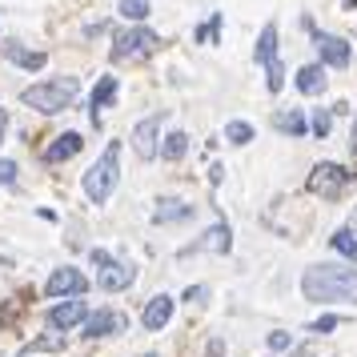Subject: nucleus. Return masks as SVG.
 <instances>
[{
    "label": "nucleus",
    "instance_id": "obj_8",
    "mask_svg": "<svg viewBox=\"0 0 357 357\" xmlns=\"http://www.w3.org/2000/svg\"><path fill=\"white\" fill-rule=\"evenodd\" d=\"M129 329V317L116 313V309H100L93 317H84V333L89 337H109V333H125Z\"/></svg>",
    "mask_w": 357,
    "mask_h": 357
},
{
    "label": "nucleus",
    "instance_id": "obj_26",
    "mask_svg": "<svg viewBox=\"0 0 357 357\" xmlns=\"http://www.w3.org/2000/svg\"><path fill=\"white\" fill-rule=\"evenodd\" d=\"M265 84H269V93H281V84H285V68H281V61H273V65H265Z\"/></svg>",
    "mask_w": 357,
    "mask_h": 357
},
{
    "label": "nucleus",
    "instance_id": "obj_25",
    "mask_svg": "<svg viewBox=\"0 0 357 357\" xmlns=\"http://www.w3.org/2000/svg\"><path fill=\"white\" fill-rule=\"evenodd\" d=\"M121 17L125 20H145L149 17V0H121Z\"/></svg>",
    "mask_w": 357,
    "mask_h": 357
},
{
    "label": "nucleus",
    "instance_id": "obj_9",
    "mask_svg": "<svg viewBox=\"0 0 357 357\" xmlns=\"http://www.w3.org/2000/svg\"><path fill=\"white\" fill-rule=\"evenodd\" d=\"M157 132H161V116H145L137 129H132V149L141 161H153L157 157Z\"/></svg>",
    "mask_w": 357,
    "mask_h": 357
},
{
    "label": "nucleus",
    "instance_id": "obj_20",
    "mask_svg": "<svg viewBox=\"0 0 357 357\" xmlns=\"http://www.w3.org/2000/svg\"><path fill=\"white\" fill-rule=\"evenodd\" d=\"M61 349H65V333H56V329H52V333H45V337H36L33 345L24 349V357H33V354H61Z\"/></svg>",
    "mask_w": 357,
    "mask_h": 357
},
{
    "label": "nucleus",
    "instance_id": "obj_17",
    "mask_svg": "<svg viewBox=\"0 0 357 357\" xmlns=\"http://www.w3.org/2000/svg\"><path fill=\"white\" fill-rule=\"evenodd\" d=\"M253 56H257L261 65H273L277 61V24H265L261 29V40H257V52Z\"/></svg>",
    "mask_w": 357,
    "mask_h": 357
},
{
    "label": "nucleus",
    "instance_id": "obj_11",
    "mask_svg": "<svg viewBox=\"0 0 357 357\" xmlns=\"http://www.w3.org/2000/svg\"><path fill=\"white\" fill-rule=\"evenodd\" d=\"M77 321H84V301H65V305L49 309V329H56V333H68Z\"/></svg>",
    "mask_w": 357,
    "mask_h": 357
},
{
    "label": "nucleus",
    "instance_id": "obj_16",
    "mask_svg": "<svg viewBox=\"0 0 357 357\" xmlns=\"http://www.w3.org/2000/svg\"><path fill=\"white\" fill-rule=\"evenodd\" d=\"M185 217H193V205H185V201H161V209L153 213V221L157 225H169V221H185Z\"/></svg>",
    "mask_w": 357,
    "mask_h": 357
},
{
    "label": "nucleus",
    "instance_id": "obj_18",
    "mask_svg": "<svg viewBox=\"0 0 357 357\" xmlns=\"http://www.w3.org/2000/svg\"><path fill=\"white\" fill-rule=\"evenodd\" d=\"M229 245H233V241H229V225H213L209 233H205V241H197L193 249H197V253H201V249H213V253H229Z\"/></svg>",
    "mask_w": 357,
    "mask_h": 357
},
{
    "label": "nucleus",
    "instance_id": "obj_32",
    "mask_svg": "<svg viewBox=\"0 0 357 357\" xmlns=\"http://www.w3.org/2000/svg\"><path fill=\"white\" fill-rule=\"evenodd\" d=\"M205 354H209V357H221V354H225V345H221V341H209V349H205Z\"/></svg>",
    "mask_w": 357,
    "mask_h": 357
},
{
    "label": "nucleus",
    "instance_id": "obj_2",
    "mask_svg": "<svg viewBox=\"0 0 357 357\" xmlns=\"http://www.w3.org/2000/svg\"><path fill=\"white\" fill-rule=\"evenodd\" d=\"M77 93H81L77 77H56V81L29 84V89L20 93V100H24L29 109H36V113H61V109H68V105L77 100Z\"/></svg>",
    "mask_w": 357,
    "mask_h": 357
},
{
    "label": "nucleus",
    "instance_id": "obj_12",
    "mask_svg": "<svg viewBox=\"0 0 357 357\" xmlns=\"http://www.w3.org/2000/svg\"><path fill=\"white\" fill-rule=\"evenodd\" d=\"M169 317H173V297L157 293V297L145 305V317H141V321H145V329H153V333H157V329H165V325H169Z\"/></svg>",
    "mask_w": 357,
    "mask_h": 357
},
{
    "label": "nucleus",
    "instance_id": "obj_33",
    "mask_svg": "<svg viewBox=\"0 0 357 357\" xmlns=\"http://www.w3.org/2000/svg\"><path fill=\"white\" fill-rule=\"evenodd\" d=\"M4 132H8V113L0 109V141H4Z\"/></svg>",
    "mask_w": 357,
    "mask_h": 357
},
{
    "label": "nucleus",
    "instance_id": "obj_1",
    "mask_svg": "<svg viewBox=\"0 0 357 357\" xmlns=\"http://www.w3.org/2000/svg\"><path fill=\"white\" fill-rule=\"evenodd\" d=\"M301 293H305L309 301H354L357 305V269L313 265L301 277Z\"/></svg>",
    "mask_w": 357,
    "mask_h": 357
},
{
    "label": "nucleus",
    "instance_id": "obj_31",
    "mask_svg": "<svg viewBox=\"0 0 357 357\" xmlns=\"http://www.w3.org/2000/svg\"><path fill=\"white\" fill-rule=\"evenodd\" d=\"M205 285H189V289H185V301H189V305H197V301H205Z\"/></svg>",
    "mask_w": 357,
    "mask_h": 357
},
{
    "label": "nucleus",
    "instance_id": "obj_35",
    "mask_svg": "<svg viewBox=\"0 0 357 357\" xmlns=\"http://www.w3.org/2000/svg\"><path fill=\"white\" fill-rule=\"evenodd\" d=\"M149 357H157V354H149Z\"/></svg>",
    "mask_w": 357,
    "mask_h": 357
},
{
    "label": "nucleus",
    "instance_id": "obj_28",
    "mask_svg": "<svg viewBox=\"0 0 357 357\" xmlns=\"http://www.w3.org/2000/svg\"><path fill=\"white\" fill-rule=\"evenodd\" d=\"M289 345H293V333H281V329H277V333H269V349H273V354L289 349Z\"/></svg>",
    "mask_w": 357,
    "mask_h": 357
},
{
    "label": "nucleus",
    "instance_id": "obj_19",
    "mask_svg": "<svg viewBox=\"0 0 357 357\" xmlns=\"http://www.w3.org/2000/svg\"><path fill=\"white\" fill-rule=\"evenodd\" d=\"M116 100V77H100L97 89H93V116H97V109H109Z\"/></svg>",
    "mask_w": 357,
    "mask_h": 357
},
{
    "label": "nucleus",
    "instance_id": "obj_23",
    "mask_svg": "<svg viewBox=\"0 0 357 357\" xmlns=\"http://www.w3.org/2000/svg\"><path fill=\"white\" fill-rule=\"evenodd\" d=\"M329 245H333L337 253H345V257H354V261H357V237L349 233V229H337V233L329 237Z\"/></svg>",
    "mask_w": 357,
    "mask_h": 357
},
{
    "label": "nucleus",
    "instance_id": "obj_22",
    "mask_svg": "<svg viewBox=\"0 0 357 357\" xmlns=\"http://www.w3.org/2000/svg\"><path fill=\"white\" fill-rule=\"evenodd\" d=\"M185 153H189V137H185V132H169L165 145H161V157L165 161H181Z\"/></svg>",
    "mask_w": 357,
    "mask_h": 357
},
{
    "label": "nucleus",
    "instance_id": "obj_30",
    "mask_svg": "<svg viewBox=\"0 0 357 357\" xmlns=\"http://www.w3.org/2000/svg\"><path fill=\"white\" fill-rule=\"evenodd\" d=\"M17 181V165L13 161H0V185H13Z\"/></svg>",
    "mask_w": 357,
    "mask_h": 357
},
{
    "label": "nucleus",
    "instance_id": "obj_6",
    "mask_svg": "<svg viewBox=\"0 0 357 357\" xmlns=\"http://www.w3.org/2000/svg\"><path fill=\"white\" fill-rule=\"evenodd\" d=\"M45 293H49V297H81V293H89V277L65 265V269H56V273L49 277Z\"/></svg>",
    "mask_w": 357,
    "mask_h": 357
},
{
    "label": "nucleus",
    "instance_id": "obj_7",
    "mask_svg": "<svg viewBox=\"0 0 357 357\" xmlns=\"http://www.w3.org/2000/svg\"><path fill=\"white\" fill-rule=\"evenodd\" d=\"M132 281H137V269H132V265H125V261H109V265H100V269H97V285L105 293L129 289Z\"/></svg>",
    "mask_w": 357,
    "mask_h": 357
},
{
    "label": "nucleus",
    "instance_id": "obj_15",
    "mask_svg": "<svg viewBox=\"0 0 357 357\" xmlns=\"http://www.w3.org/2000/svg\"><path fill=\"white\" fill-rule=\"evenodd\" d=\"M325 68L321 65H305L301 73H297V89L305 93V97H317V93H325Z\"/></svg>",
    "mask_w": 357,
    "mask_h": 357
},
{
    "label": "nucleus",
    "instance_id": "obj_10",
    "mask_svg": "<svg viewBox=\"0 0 357 357\" xmlns=\"http://www.w3.org/2000/svg\"><path fill=\"white\" fill-rule=\"evenodd\" d=\"M313 40H317V52H321V61L325 65H333V68H345L349 65V45L341 40V36H329V33H313Z\"/></svg>",
    "mask_w": 357,
    "mask_h": 357
},
{
    "label": "nucleus",
    "instance_id": "obj_21",
    "mask_svg": "<svg viewBox=\"0 0 357 357\" xmlns=\"http://www.w3.org/2000/svg\"><path fill=\"white\" fill-rule=\"evenodd\" d=\"M273 125L281 132H293V137H305V113H297V109H289V113H277Z\"/></svg>",
    "mask_w": 357,
    "mask_h": 357
},
{
    "label": "nucleus",
    "instance_id": "obj_34",
    "mask_svg": "<svg viewBox=\"0 0 357 357\" xmlns=\"http://www.w3.org/2000/svg\"><path fill=\"white\" fill-rule=\"evenodd\" d=\"M349 149L357 153V121H354V137H349Z\"/></svg>",
    "mask_w": 357,
    "mask_h": 357
},
{
    "label": "nucleus",
    "instance_id": "obj_14",
    "mask_svg": "<svg viewBox=\"0 0 357 357\" xmlns=\"http://www.w3.org/2000/svg\"><path fill=\"white\" fill-rule=\"evenodd\" d=\"M0 52H4V56H8V61H17L20 68H29V73H33V68H45V61H49V56H45V52L20 49L17 40H4V45H0Z\"/></svg>",
    "mask_w": 357,
    "mask_h": 357
},
{
    "label": "nucleus",
    "instance_id": "obj_24",
    "mask_svg": "<svg viewBox=\"0 0 357 357\" xmlns=\"http://www.w3.org/2000/svg\"><path fill=\"white\" fill-rule=\"evenodd\" d=\"M225 137L233 141V145H249V141H253V125H245V121H229Z\"/></svg>",
    "mask_w": 357,
    "mask_h": 357
},
{
    "label": "nucleus",
    "instance_id": "obj_27",
    "mask_svg": "<svg viewBox=\"0 0 357 357\" xmlns=\"http://www.w3.org/2000/svg\"><path fill=\"white\" fill-rule=\"evenodd\" d=\"M329 125H333L329 109H317V113H313V137H329Z\"/></svg>",
    "mask_w": 357,
    "mask_h": 357
},
{
    "label": "nucleus",
    "instance_id": "obj_3",
    "mask_svg": "<svg viewBox=\"0 0 357 357\" xmlns=\"http://www.w3.org/2000/svg\"><path fill=\"white\" fill-rule=\"evenodd\" d=\"M116 161H121V141H109L105 153L84 173V193H89V201H97V205L109 201V193H113V185H116Z\"/></svg>",
    "mask_w": 357,
    "mask_h": 357
},
{
    "label": "nucleus",
    "instance_id": "obj_29",
    "mask_svg": "<svg viewBox=\"0 0 357 357\" xmlns=\"http://www.w3.org/2000/svg\"><path fill=\"white\" fill-rule=\"evenodd\" d=\"M329 329H337V317H317L309 325V333H329Z\"/></svg>",
    "mask_w": 357,
    "mask_h": 357
},
{
    "label": "nucleus",
    "instance_id": "obj_5",
    "mask_svg": "<svg viewBox=\"0 0 357 357\" xmlns=\"http://www.w3.org/2000/svg\"><path fill=\"white\" fill-rule=\"evenodd\" d=\"M349 181H354V173H349V169H341V165H333V161H321L313 173H309V193L329 197V201H333V197H337Z\"/></svg>",
    "mask_w": 357,
    "mask_h": 357
},
{
    "label": "nucleus",
    "instance_id": "obj_13",
    "mask_svg": "<svg viewBox=\"0 0 357 357\" xmlns=\"http://www.w3.org/2000/svg\"><path fill=\"white\" fill-rule=\"evenodd\" d=\"M81 132H65V137H56L49 149H45V161L49 165H56V161H68V157H77L81 153Z\"/></svg>",
    "mask_w": 357,
    "mask_h": 357
},
{
    "label": "nucleus",
    "instance_id": "obj_4",
    "mask_svg": "<svg viewBox=\"0 0 357 357\" xmlns=\"http://www.w3.org/2000/svg\"><path fill=\"white\" fill-rule=\"evenodd\" d=\"M157 45H161V36L157 33H149V29H129V33H121L116 36V45H113V61L116 65H137V61H145V56H153L157 52Z\"/></svg>",
    "mask_w": 357,
    "mask_h": 357
}]
</instances>
